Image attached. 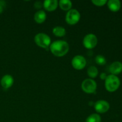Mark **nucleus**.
<instances>
[{"label": "nucleus", "mask_w": 122, "mask_h": 122, "mask_svg": "<svg viewBox=\"0 0 122 122\" xmlns=\"http://www.w3.org/2000/svg\"><path fill=\"white\" fill-rule=\"evenodd\" d=\"M50 49L52 54L56 57H63L69 52V45L64 41H56L51 44Z\"/></svg>", "instance_id": "1"}, {"label": "nucleus", "mask_w": 122, "mask_h": 122, "mask_svg": "<svg viewBox=\"0 0 122 122\" xmlns=\"http://www.w3.org/2000/svg\"><path fill=\"white\" fill-rule=\"evenodd\" d=\"M120 85V80L116 75H110L105 80V87L107 91L114 92L116 91Z\"/></svg>", "instance_id": "2"}, {"label": "nucleus", "mask_w": 122, "mask_h": 122, "mask_svg": "<svg viewBox=\"0 0 122 122\" xmlns=\"http://www.w3.org/2000/svg\"><path fill=\"white\" fill-rule=\"evenodd\" d=\"M34 41L38 46L45 49L48 48L51 44L50 37L44 33H39L36 35Z\"/></svg>", "instance_id": "3"}, {"label": "nucleus", "mask_w": 122, "mask_h": 122, "mask_svg": "<svg viewBox=\"0 0 122 122\" xmlns=\"http://www.w3.org/2000/svg\"><path fill=\"white\" fill-rule=\"evenodd\" d=\"M81 19V14L76 9L68 11L66 15V21L69 25H75L79 22Z\"/></svg>", "instance_id": "4"}, {"label": "nucleus", "mask_w": 122, "mask_h": 122, "mask_svg": "<svg viewBox=\"0 0 122 122\" xmlns=\"http://www.w3.org/2000/svg\"><path fill=\"white\" fill-rule=\"evenodd\" d=\"M97 85L96 82L92 79H86L82 83V89L87 94H93L97 90Z\"/></svg>", "instance_id": "5"}, {"label": "nucleus", "mask_w": 122, "mask_h": 122, "mask_svg": "<svg viewBox=\"0 0 122 122\" xmlns=\"http://www.w3.org/2000/svg\"><path fill=\"white\" fill-rule=\"evenodd\" d=\"M98 43V38L92 33L86 35L83 40V45L86 48L91 50L97 46Z\"/></svg>", "instance_id": "6"}, {"label": "nucleus", "mask_w": 122, "mask_h": 122, "mask_svg": "<svg viewBox=\"0 0 122 122\" xmlns=\"http://www.w3.org/2000/svg\"><path fill=\"white\" fill-rule=\"evenodd\" d=\"M71 65L76 70H82L86 65V60L83 56L77 55L73 58Z\"/></svg>", "instance_id": "7"}, {"label": "nucleus", "mask_w": 122, "mask_h": 122, "mask_svg": "<svg viewBox=\"0 0 122 122\" xmlns=\"http://www.w3.org/2000/svg\"><path fill=\"white\" fill-rule=\"evenodd\" d=\"M94 108L98 113H105L110 109V104L105 100H99L94 104Z\"/></svg>", "instance_id": "8"}, {"label": "nucleus", "mask_w": 122, "mask_h": 122, "mask_svg": "<svg viewBox=\"0 0 122 122\" xmlns=\"http://www.w3.org/2000/svg\"><path fill=\"white\" fill-rule=\"evenodd\" d=\"M109 71L111 75H119L122 72V63L120 61H114L109 66Z\"/></svg>", "instance_id": "9"}, {"label": "nucleus", "mask_w": 122, "mask_h": 122, "mask_svg": "<svg viewBox=\"0 0 122 122\" xmlns=\"http://www.w3.org/2000/svg\"><path fill=\"white\" fill-rule=\"evenodd\" d=\"M14 83V79L11 75H5L2 77L1 80V85L4 89L11 88Z\"/></svg>", "instance_id": "10"}, {"label": "nucleus", "mask_w": 122, "mask_h": 122, "mask_svg": "<svg viewBox=\"0 0 122 122\" xmlns=\"http://www.w3.org/2000/svg\"><path fill=\"white\" fill-rule=\"evenodd\" d=\"M44 8L48 11L56 10L58 5V1L57 0H45L43 4Z\"/></svg>", "instance_id": "11"}, {"label": "nucleus", "mask_w": 122, "mask_h": 122, "mask_svg": "<svg viewBox=\"0 0 122 122\" xmlns=\"http://www.w3.org/2000/svg\"><path fill=\"white\" fill-rule=\"evenodd\" d=\"M107 4L110 10L113 12L118 11L121 8V2L119 0H109Z\"/></svg>", "instance_id": "12"}, {"label": "nucleus", "mask_w": 122, "mask_h": 122, "mask_svg": "<svg viewBox=\"0 0 122 122\" xmlns=\"http://www.w3.org/2000/svg\"><path fill=\"white\" fill-rule=\"evenodd\" d=\"M46 15L44 10H39L36 12L34 15V20L37 23L41 24L45 21Z\"/></svg>", "instance_id": "13"}, {"label": "nucleus", "mask_w": 122, "mask_h": 122, "mask_svg": "<svg viewBox=\"0 0 122 122\" xmlns=\"http://www.w3.org/2000/svg\"><path fill=\"white\" fill-rule=\"evenodd\" d=\"M58 5L64 11H69L72 7V2L69 0H60L58 2Z\"/></svg>", "instance_id": "14"}, {"label": "nucleus", "mask_w": 122, "mask_h": 122, "mask_svg": "<svg viewBox=\"0 0 122 122\" xmlns=\"http://www.w3.org/2000/svg\"><path fill=\"white\" fill-rule=\"evenodd\" d=\"M52 33L57 37H63L66 35V31L62 26H56L52 29Z\"/></svg>", "instance_id": "15"}, {"label": "nucleus", "mask_w": 122, "mask_h": 122, "mask_svg": "<svg viewBox=\"0 0 122 122\" xmlns=\"http://www.w3.org/2000/svg\"><path fill=\"white\" fill-rule=\"evenodd\" d=\"M87 73H88V75L89 76V77H91L92 79L95 78L98 76V70L96 67L92 66H90L88 69Z\"/></svg>", "instance_id": "16"}, {"label": "nucleus", "mask_w": 122, "mask_h": 122, "mask_svg": "<svg viewBox=\"0 0 122 122\" xmlns=\"http://www.w3.org/2000/svg\"><path fill=\"white\" fill-rule=\"evenodd\" d=\"M101 117L98 114L94 113L87 117L85 122H101Z\"/></svg>", "instance_id": "17"}, {"label": "nucleus", "mask_w": 122, "mask_h": 122, "mask_svg": "<svg viewBox=\"0 0 122 122\" xmlns=\"http://www.w3.org/2000/svg\"><path fill=\"white\" fill-rule=\"evenodd\" d=\"M95 60L97 64L100 66H104L107 63L106 58H105L104 56H102V55H98V56H97L95 58Z\"/></svg>", "instance_id": "18"}, {"label": "nucleus", "mask_w": 122, "mask_h": 122, "mask_svg": "<svg viewBox=\"0 0 122 122\" xmlns=\"http://www.w3.org/2000/svg\"><path fill=\"white\" fill-rule=\"evenodd\" d=\"M92 2L95 5L98 7H102L107 3V0H92Z\"/></svg>", "instance_id": "19"}, {"label": "nucleus", "mask_w": 122, "mask_h": 122, "mask_svg": "<svg viewBox=\"0 0 122 122\" xmlns=\"http://www.w3.org/2000/svg\"><path fill=\"white\" fill-rule=\"evenodd\" d=\"M42 3L40 1H36L35 3L34 4V6L36 9H40L42 7Z\"/></svg>", "instance_id": "20"}, {"label": "nucleus", "mask_w": 122, "mask_h": 122, "mask_svg": "<svg viewBox=\"0 0 122 122\" xmlns=\"http://www.w3.org/2000/svg\"><path fill=\"white\" fill-rule=\"evenodd\" d=\"M100 79H102V80H106V78H107V74L106 73H101V74H100Z\"/></svg>", "instance_id": "21"}, {"label": "nucleus", "mask_w": 122, "mask_h": 122, "mask_svg": "<svg viewBox=\"0 0 122 122\" xmlns=\"http://www.w3.org/2000/svg\"><path fill=\"white\" fill-rule=\"evenodd\" d=\"M4 11V7L2 5L0 4V14H1V13L3 12Z\"/></svg>", "instance_id": "22"}]
</instances>
